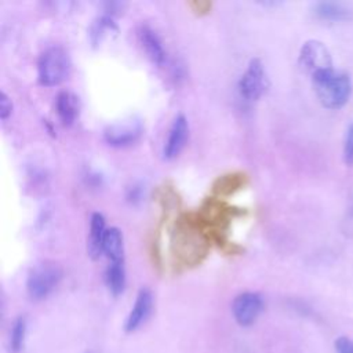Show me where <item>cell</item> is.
Segmentation results:
<instances>
[{"label": "cell", "mask_w": 353, "mask_h": 353, "mask_svg": "<svg viewBox=\"0 0 353 353\" xmlns=\"http://www.w3.org/2000/svg\"><path fill=\"white\" fill-rule=\"evenodd\" d=\"M105 218L101 213H94L90 218V232L87 239V253L93 260L104 254V240L106 235Z\"/></svg>", "instance_id": "12"}, {"label": "cell", "mask_w": 353, "mask_h": 353, "mask_svg": "<svg viewBox=\"0 0 353 353\" xmlns=\"http://www.w3.org/2000/svg\"><path fill=\"white\" fill-rule=\"evenodd\" d=\"M144 196H145V190L141 184H134L127 190V194H126V198L131 205H139L144 201Z\"/></svg>", "instance_id": "21"}, {"label": "cell", "mask_w": 353, "mask_h": 353, "mask_svg": "<svg viewBox=\"0 0 353 353\" xmlns=\"http://www.w3.org/2000/svg\"><path fill=\"white\" fill-rule=\"evenodd\" d=\"M112 32H117L115 17L104 13L97 20H94V23L90 27L89 36H90L91 45L94 46L100 45L108 36V34H112Z\"/></svg>", "instance_id": "16"}, {"label": "cell", "mask_w": 353, "mask_h": 353, "mask_svg": "<svg viewBox=\"0 0 353 353\" xmlns=\"http://www.w3.org/2000/svg\"><path fill=\"white\" fill-rule=\"evenodd\" d=\"M242 187V179L238 175H225L221 176V179L217 181V184L214 185V191L218 195H229L234 191H236L238 188Z\"/></svg>", "instance_id": "18"}, {"label": "cell", "mask_w": 353, "mask_h": 353, "mask_svg": "<svg viewBox=\"0 0 353 353\" xmlns=\"http://www.w3.org/2000/svg\"><path fill=\"white\" fill-rule=\"evenodd\" d=\"M13 113V102L10 100V97L2 91L0 93V119L3 122H6Z\"/></svg>", "instance_id": "20"}, {"label": "cell", "mask_w": 353, "mask_h": 353, "mask_svg": "<svg viewBox=\"0 0 353 353\" xmlns=\"http://www.w3.org/2000/svg\"><path fill=\"white\" fill-rule=\"evenodd\" d=\"M264 310V299L258 293L246 291L239 294L232 302V315L242 327H249L257 321Z\"/></svg>", "instance_id": "7"}, {"label": "cell", "mask_w": 353, "mask_h": 353, "mask_svg": "<svg viewBox=\"0 0 353 353\" xmlns=\"http://www.w3.org/2000/svg\"><path fill=\"white\" fill-rule=\"evenodd\" d=\"M105 283L113 295L123 294L126 288V266L122 262H109L105 271Z\"/></svg>", "instance_id": "15"}, {"label": "cell", "mask_w": 353, "mask_h": 353, "mask_svg": "<svg viewBox=\"0 0 353 353\" xmlns=\"http://www.w3.org/2000/svg\"><path fill=\"white\" fill-rule=\"evenodd\" d=\"M56 111L64 126H72L80 113L79 97L71 91H61L56 98Z\"/></svg>", "instance_id": "13"}, {"label": "cell", "mask_w": 353, "mask_h": 353, "mask_svg": "<svg viewBox=\"0 0 353 353\" xmlns=\"http://www.w3.org/2000/svg\"><path fill=\"white\" fill-rule=\"evenodd\" d=\"M27 335V319L20 316L14 320L12 331H10V350L13 353H20L25 343Z\"/></svg>", "instance_id": "17"}, {"label": "cell", "mask_w": 353, "mask_h": 353, "mask_svg": "<svg viewBox=\"0 0 353 353\" xmlns=\"http://www.w3.org/2000/svg\"><path fill=\"white\" fill-rule=\"evenodd\" d=\"M142 134V123L138 119H127L123 122L109 124L104 130V139L111 146L126 148L138 142Z\"/></svg>", "instance_id": "6"}, {"label": "cell", "mask_w": 353, "mask_h": 353, "mask_svg": "<svg viewBox=\"0 0 353 353\" xmlns=\"http://www.w3.org/2000/svg\"><path fill=\"white\" fill-rule=\"evenodd\" d=\"M313 89L320 104L331 111L343 108L352 95L353 84L348 73L328 69L312 76Z\"/></svg>", "instance_id": "1"}, {"label": "cell", "mask_w": 353, "mask_h": 353, "mask_svg": "<svg viewBox=\"0 0 353 353\" xmlns=\"http://www.w3.org/2000/svg\"><path fill=\"white\" fill-rule=\"evenodd\" d=\"M337 353H353V341L348 337H339L335 341Z\"/></svg>", "instance_id": "22"}, {"label": "cell", "mask_w": 353, "mask_h": 353, "mask_svg": "<svg viewBox=\"0 0 353 353\" xmlns=\"http://www.w3.org/2000/svg\"><path fill=\"white\" fill-rule=\"evenodd\" d=\"M312 12L323 23H348L353 19V10L341 2H317Z\"/></svg>", "instance_id": "11"}, {"label": "cell", "mask_w": 353, "mask_h": 353, "mask_svg": "<svg viewBox=\"0 0 353 353\" xmlns=\"http://www.w3.org/2000/svg\"><path fill=\"white\" fill-rule=\"evenodd\" d=\"M268 89V76L264 64L258 58H253L239 79L238 90L240 97L247 102L258 101Z\"/></svg>", "instance_id": "4"}, {"label": "cell", "mask_w": 353, "mask_h": 353, "mask_svg": "<svg viewBox=\"0 0 353 353\" xmlns=\"http://www.w3.org/2000/svg\"><path fill=\"white\" fill-rule=\"evenodd\" d=\"M342 155H343V161L348 166H352L353 164V123H350V126L346 130Z\"/></svg>", "instance_id": "19"}, {"label": "cell", "mask_w": 353, "mask_h": 353, "mask_svg": "<svg viewBox=\"0 0 353 353\" xmlns=\"http://www.w3.org/2000/svg\"><path fill=\"white\" fill-rule=\"evenodd\" d=\"M62 269L52 262L34 266L27 279V291L34 301L46 299L61 283Z\"/></svg>", "instance_id": "3"}, {"label": "cell", "mask_w": 353, "mask_h": 353, "mask_svg": "<svg viewBox=\"0 0 353 353\" xmlns=\"http://www.w3.org/2000/svg\"><path fill=\"white\" fill-rule=\"evenodd\" d=\"M190 138V123L184 115L175 116L170 130L167 139L163 146V157L166 160H172L179 157L180 153L184 150L187 141Z\"/></svg>", "instance_id": "8"}, {"label": "cell", "mask_w": 353, "mask_h": 353, "mask_svg": "<svg viewBox=\"0 0 353 353\" xmlns=\"http://www.w3.org/2000/svg\"><path fill=\"white\" fill-rule=\"evenodd\" d=\"M153 309V295L148 287H142L134 301V305L126 319L124 330L127 332H133L138 330L150 316Z\"/></svg>", "instance_id": "9"}, {"label": "cell", "mask_w": 353, "mask_h": 353, "mask_svg": "<svg viewBox=\"0 0 353 353\" xmlns=\"http://www.w3.org/2000/svg\"><path fill=\"white\" fill-rule=\"evenodd\" d=\"M69 72L71 60L62 47L53 46L41 54L38 61V79L42 86H58L69 76Z\"/></svg>", "instance_id": "2"}, {"label": "cell", "mask_w": 353, "mask_h": 353, "mask_svg": "<svg viewBox=\"0 0 353 353\" xmlns=\"http://www.w3.org/2000/svg\"><path fill=\"white\" fill-rule=\"evenodd\" d=\"M138 39L152 64L156 67L167 65V52L160 36L152 27L141 25L138 30Z\"/></svg>", "instance_id": "10"}, {"label": "cell", "mask_w": 353, "mask_h": 353, "mask_svg": "<svg viewBox=\"0 0 353 353\" xmlns=\"http://www.w3.org/2000/svg\"><path fill=\"white\" fill-rule=\"evenodd\" d=\"M84 180H86L87 185H90V187H101V184H102L101 174H98L95 171H89L84 175Z\"/></svg>", "instance_id": "23"}, {"label": "cell", "mask_w": 353, "mask_h": 353, "mask_svg": "<svg viewBox=\"0 0 353 353\" xmlns=\"http://www.w3.org/2000/svg\"><path fill=\"white\" fill-rule=\"evenodd\" d=\"M104 254L109 262L124 261V240L119 228H109L104 240Z\"/></svg>", "instance_id": "14"}, {"label": "cell", "mask_w": 353, "mask_h": 353, "mask_svg": "<svg viewBox=\"0 0 353 353\" xmlns=\"http://www.w3.org/2000/svg\"><path fill=\"white\" fill-rule=\"evenodd\" d=\"M299 65L305 72H308L310 76L334 69V62L330 50L327 46L320 41H308L304 43V46L299 50Z\"/></svg>", "instance_id": "5"}]
</instances>
